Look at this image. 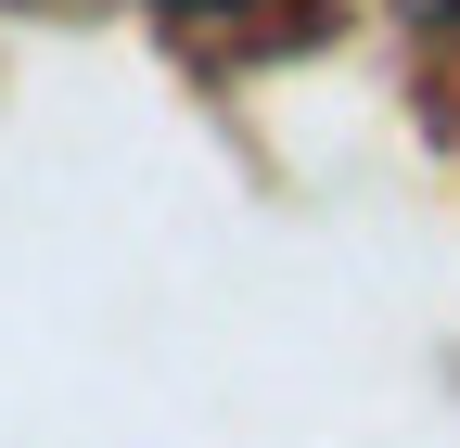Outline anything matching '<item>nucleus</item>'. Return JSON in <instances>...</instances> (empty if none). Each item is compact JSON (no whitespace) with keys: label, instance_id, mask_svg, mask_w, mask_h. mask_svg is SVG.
I'll return each mask as SVG.
<instances>
[{"label":"nucleus","instance_id":"obj_1","mask_svg":"<svg viewBox=\"0 0 460 448\" xmlns=\"http://www.w3.org/2000/svg\"><path fill=\"white\" fill-rule=\"evenodd\" d=\"M396 13H410V26H435V39L460 51V0H396Z\"/></svg>","mask_w":460,"mask_h":448},{"label":"nucleus","instance_id":"obj_2","mask_svg":"<svg viewBox=\"0 0 460 448\" xmlns=\"http://www.w3.org/2000/svg\"><path fill=\"white\" fill-rule=\"evenodd\" d=\"M166 13H256V0H166Z\"/></svg>","mask_w":460,"mask_h":448}]
</instances>
